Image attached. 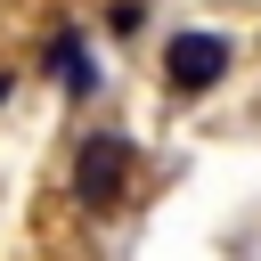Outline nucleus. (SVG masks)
Segmentation results:
<instances>
[{
    "label": "nucleus",
    "instance_id": "nucleus-1",
    "mask_svg": "<svg viewBox=\"0 0 261 261\" xmlns=\"http://www.w3.org/2000/svg\"><path fill=\"white\" fill-rule=\"evenodd\" d=\"M122 188H130V139H114V130L82 139V155H73V196H82L90 212H114Z\"/></svg>",
    "mask_w": 261,
    "mask_h": 261
},
{
    "label": "nucleus",
    "instance_id": "nucleus-3",
    "mask_svg": "<svg viewBox=\"0 0 261 261\" xmlns=\"http://www.w3.org/2000/svg\"><path fill=\"white\" fill-rule=\"evenodd\" d=\"M49 73H57L73 98L90 90V57H82V33H57V41H49Z\"/></svg>",
    "mask_w": 261,
    "mask_h": 261
},
{
    "label": "nucleus",
    "instance_id": "nucleus-4",
    "mask_svg": "<svg viewBox=\"0 0 261 261\" xmlns=\"http://www.w3.org/2000/svg\"><path fill=\"white\" fill-rule=\"evenodd\" d=\"M0 106H8V73H0Z\"/></svg>",
    "mask_w": 261,
    "mask_h": 261
},
{
    "label": "nucleus",
    "instance_id": "nucleus-2",
    "mask_svg": "<svg viewBox=\"0 0 261 261\" xmlns=\"http://www.w3.org/2000/svg\"><path fill=\"white\" fill-rule=\"evenodd\" d=\"M228 65H237L228 33H171V41H163V82H171V90H188V98H196V90H212Z\"/></svg>",
    "mask_w": 261,
    "mask_h": 261
}]
</instances>
